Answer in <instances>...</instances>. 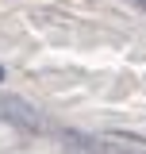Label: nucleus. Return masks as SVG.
<instances>
[{
  "mask_svg": "<svg viewBox=\"0 0 146 154\" xmlns=\"http://www.w3.org/2000/svg\"><path fill=\"white\" fill-rule=\"evenodd\" d=\"M0 81H4V66H0Z\"/></svg>",
  "mask_w": 146,
  "mask_h": 154,
  "instance_id": "20e7f679",
  "label": "nucleus"
},
{
  "mask_svg": "<svg viewBox=\"0 0 146 154\" xmlns=\"http://www.w3.org/2000/svg\"><path fill=\"white\" fill-rule=\"evenodd\" d=\"M131 4H135V8H138V12H146V0H131Z\"/></svg>",
  "mask_w": 146,
  "mask_h": 154,
  "instance_id": "f03ea898",
  "label": "nucleus"
},
{
  "mask_svg": "<svg viewBox=\"0 0 146 154\" xmlns=\"http://www.w3.org/2000/svg\"><path fill=\"white\" fill-rule=\"evenodd\" d=\"M119 154H138V150H119Z\"/></svg>",
  "mask_w": 146,
  "mask_h": 154,
  "instance_id": "7ed1b4c3",
  "label": "nucleus"
},
{
  "mask_svg": "<svg viewBox=\"0 0 146 154\" xmlns=\"http://www.w3.org/2000/svg\"><path fill=\"white\" fill-rule=\"evenodd\" d=\"M0 119L12 123L16 131H27V135H35L38 127H42L38 112L27 104V100H19V96H0Z\"/></svg>",
  "mask_w": 146,
  "mask_h": 154,
  "instance_id": "f257e3e1",
  "label": "nucleus"
}]
</instances>
